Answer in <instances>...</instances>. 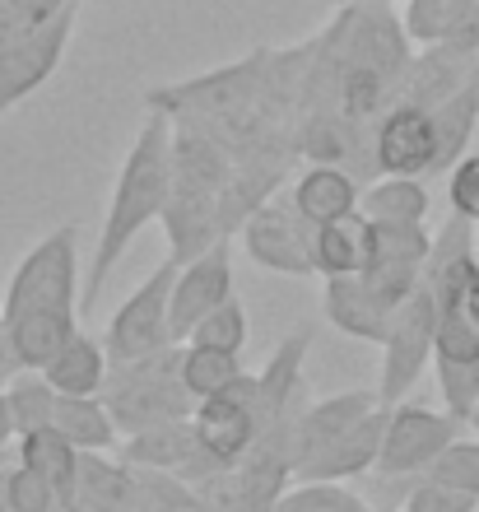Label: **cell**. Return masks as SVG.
<instances>
[{
    "label": "cell",
    "mask_w": 479,
    "mask_h": 512,
    "mask_svg": "<svg viewBox=\"0 0 479 512\" xmlns=\"http://www.w3.org/2000/svg\"><path fill=\"white\" fill-rule=\"evenodd\" d=\"M5 350L0 373H28L42 368L66 345L80 322V233L61 224L19 261L10 289H5Z\"/></svg>",
    "instance_id": "6da1fadb"
},
{
    "label": "cell",
    "mask_w": 479,
    "mask_h": 512,
    "mask_svg": "<svg viewBox=\"0 0 479 512\" xmlns=\"http://www.w3.org/2000/svg\"><path fill=\"white\" fill-rule=\"evenodd\" d=\"M168 177H173V122H168L163 112H149L140 135H135L131 154L121 163L117 187H112V205H107V219H103V229H98L94 256H89V270H84L80 312L98 308V298H103L107 280L117 275L121 256L131 252L135 238L163 215Z\"/></svg>",
    "instance_id": "7a4b0ae2"
},
{
    "label": "cell",
    "mask_w": 479,
    "mask_h": 512,
    "mask_svg": "<svg viewBox=\"0 0 479 512\" xmlns=\"http://www.w3.org/2000/svg\"><path fill=\"white\" fill-rule=\"evenodd\" d=\"M233 173V154L224 145H214L210 135L173 126V177H168V201H163V229H168V247L173 261H191V256L210 252L224 238V187Z\"/></svg>",
    "instance_id": "3957f363"
},
{
    "label": "cell",
    "mask_w": 479,
    "mask_h": 512,
    "mask_svg": "<svg viewBox=\"0 0 479 512\" xmlns=\"http://www.w3.org/2000/svg\"><path fill=\"white\" fill-rule=\"evenodd\" d=\"M103 401L121 433L191 419L196 415V396L182 382V345H168V350L135 359V364H112L107 368Z\"/></svg>",
    "instance_id": "277c9868"
},
{
    "label": "cell",
    "mask_w": 479,
    "mask_h": 512,
    "mask_svg": "<svg viewBox=\"0 0 479 512\" xmlns=\"http://www.w3.org/2000/svg\"><path fill=\"white\" fill-rule=\"evenodd\" d=\"M438 350V298L428 284H419L391 317V331L382 340V373H377V401L400 405L424 378Z\"/></svg>",
    "instance_id": "5b68a950"
},
{
    "label": "cell",
    "mask_w": 479,
    "mask_h": 512,
    "mask_svg": "<svg viewBox=\"0 0 479 512\" xmlns=\"http://www.w3.org/2000/svg\"><path fill=\"white\" fill-rule=\"evenodd\" d=\"M173 275H177V261L168 256V261L154 266V275H145V280L131 289V298L112 312V322H107V331H103V350L112 364H135V359H149V354L177 345L173 317H168Z\"/></svg>",
    "instance_id": "8992f818"
},
{
    "label": "cell",
    "mask_w": 479,
    "mask_h": 512,
    "mask_svg": "<svg viewBox=\"0 0 479 512\" xmlns=\"http://www.w3.org/2000/svg\"><path fill=\"white\" fill-rule=\"evenodd\" d=\"M242 243H247V256L261 270L293 275V280L317 275V224H307L289 191L266 201L242 224Z\"/></svg>",
    "instance_id": "52a82bcc"
},
{
    "label": "cell",
    "mask_w": 479,
    "mask_h": 512,
    "mask_svg": "<svg viewBox=\"0 0 479 512\" xmlns=\"http://www.w3.org/2000/svg\"><path fill=\"white\" fill-rule=\"evenodd\" d=\"M75 14L80 10L70 5V10H61L56 19L28 28V33H19L14 42L0 47V117L10 108H19L28 94H38L42 84L56 75L70 33H75Z\"/></svg>",
    "instance_id": "ba28073f"
},
{
    "label": "cell",
    "mask_w": 479,
    "mask_h": 512,
    "mask_svg": "<svg viewBox=\"0 0 479 512\" xmlns=\"http://www.w3.org/2000/svg\"><path fill=\"white\" fill-rule=\"evenodd\" d=\"M461 438V419L456 415H438L424 405L400 401L386 415V433H382V452H377L373 471L386 475H424L447 447Z\"/></svg>",
    "instance_id": "9c48e42d"
},
{
    "label": "cell",
    "mask_w": 479,
    "mask_h": 512,
    "mask_svg": "<svg viewBox=\"0 0 479 512\" xmlns=\"http://www.w3.org/2000/svg\"><path fill=\"white\" fill-rule=\"evenodd\" d=\"M191 429H196L200 452L219 466H238L252 443L261 438V419H256V378L242 373L224 396H210V401L196 405L191 415Z\"/></svg>",
    "instance_id": "30bf717a"
},
{
    "label": "cell",
    "mask_w": 479,
    "mask_h": 512,
    "mask_svg": "<svg viewBox=\"0 0 479 512\" xmlns=\"http://www.w3.org/2000/svg\"><path fill=\"white\" fill-rule=\"evenodd\" d=\"M224 298H233V252L228 243H214L210 252L182 261L173 275V303H168V317H173V340L187 345V336L196 331V322L205 312H214Z\"/></svg>",
    "instance_id": "8fae6325"
},
{
    "label": "cell",
    "mask_w": 479,
    "mask_h": 512,
    "mask_svg": "<svg viewBox=\"0 0 479 512\" xmlns=\"http://www.w3.org/2000/svg\"><path fill=\"white\" fill-rule=\"evenodd\" d=\"M377 177H433L438 159V135H433V112L414 103H391L377 122Z\"/></svg>",
    "instance_id": "7c38bea8"
},
{
    "label": "cell",
    "mask_w": 479,
    "mask_h": 512,
    "mask_svg": "<svg viewBox=\"0 0 479 512\" xmlns=\"http://www.w3.org/2000/svg\"><path fill=\"white\" fill-rule=\"evenodd\" d=\"M479 75V47H424V52L410 61L405 80L396 89V103H414V108H442L452 94H461L470 80Z\"/></svg>",
    "instance_id": "4fadbf2b"
},
{
    "label": "cell",
    "mask_w": 479,
    "mask_h": 512,
    "mask_svg": "<svg viewBox=\"0 0 479 512\" xmlns=\"http://www.w3.org/2000/svg\"><path fill=\"white\" fill-rule=\"evenodd\" d=\"M386 415L391 405H373L359 424H349L335 443H326L321 452L293 471V480H354V475H368L377 466V452H382V433H386Z\"/></svg>",
    "instance_id": "5bb4252c"
},
{
    "label": "cell",
    "mask_w": 479,
    "mask_h": 512,
    "mask_svg": "<svg viewBox=\"0 0 479 512\" xmlns=\"http://www.w3.org/2000/svg\"><path fill=\"white\" fill-rule=\"evenodd\" d=\"M321 312H326V322L335 331L368 340V345H382L386 331H391V317H396V308L363 280V270L359 275H331L326 294H321Z\"/></svg>",
    "instance_id": "9a60e30c"
},
{
    "label": "cell",
    "mask_w": 479,
    "mask_h": 512,
    "mask_svg": "<svg viewBox=\"0 0 479 512\" xmlns=\"http://www.w3.org/2000/svg\"><path fill=\"white\" fill-rule=\"evenodd\" d=\"M293 205L303 210L307 224H331V219L340 215H354L363 201V182L349 168H340V163H307L303 173L293 177L289 187Z\"/></svg>",
    "instance_id": "2e32d148"
},
{
    "label": "cell",
    "mask_w": 479,
    "mask_h": 512,
    "mask_svg": "<svg viewBox=\"0 0 479 512\" xmlns=\"http://www.w3.org/2000/svg\"><path fill=\"white\" fill-rule=\"evenodd\" d=\"M400 24L419 47H479V0H405Z\"/></svg>",
    "instance_id": "e0dca14e"
},
{
    "label": "cell",
    "mask_w": 479,
    "mask_h": 512,
    "mask_svg": "<svg viewBox=\"0 0 479 512\" xmlns=\"http://www.w3.org/2000/svg\"><path fill=\"white\" fill-rule=\"evenodd\" d=\"M19 466L47 480L61 512H80V447L75 443H66L56 429L19 433Z\"/></svg>",
    "instance_id": "ac0fdd59"
},
{
    "label": "cell",
    "mask_w": 479,
    "mask_h": 512,
    "mask_svg": "<svg viewBox=\"0 0 479 512\" xmlns=\"http://www.w3.org/2000/svg\"><path fill=\"white\" fill-rule=\"evenodd\" d=\"M196 457H200V443H196L191 419H173V424H154V429L126 433V443H121V461L135 466V471L182 475Z\"/></svg>",
    "instance_id": "d6986e66"
},
{
    "label": "cell",
    "mask_w": 479,
    "mask_h": 512,
    "mask_svg": "<svg viewBox=\"0 0 479 512\" xmlns=\"http://www.w3.org/2000/svg\"><path fill=\"white\" fill-rule=\"evenodd\" d=\"M377 401V391H345V396H326V401H312L307 415L298 419V438H293V471L303 466L312 452H321L326 443H335L349 424H359Z\"/></svg>",
    "instance_id": "ffe728a7"
},
{
    "label": "cell",
    "mask_w": 479,
    "mask_h": 512,
    "mask_svg": "<svg viewBox=\"0 0 479 512\" xmlns=\"http://www.w3.org/2000/svg\"><path fill=\"white\" fill-rule=\"evenodd\" d=\"M107 368H112V359H107L103 340H89L84 331H75L38 373L52 382L61 396H103Z\"/></svg>",
    "instance_id": "44dd1931"
},
{
    "label": "cell",
    "mask_w": 479,
    "mask_h": 512,
    "mask_svg": "<svg viewBox=\"0 0 479 512\" xmlns=\"http://www.w3.org/2000/svg\"><path fill=\"white\" fill-rule=\"evenodd\" d=\"M373 261V219L354 210L317 229V275H359Z\"/></svg>",
    "instance_id": "7402d4cb"
},
{
    "label": "cell",
    "mask_w": 479,
    "mask_h": 512,
    "mask_svg": "<svg viewBox=\"0 0 479 512\" xmlns=\"http://www.w3.org/2000/svg\"><path fill=\"white\" fill-rule=\"evenodd\" d=\"M135 466L103 452H80V512H131Z\"/></svg>",
    "instance_id": "603a6c76"
},
{
    "label": "cell",
    "mask_w": 479,
    "mask_h": 512,
    "mask_svg": "<svg viewBox=\"0 0 479 512\" xmlns=\"http://www.w3.org/2000/svg\"><path fill=\"white\" fill-rule=\"evenodd\" d=\"M52 429L80 452H107V447H117L121 433L103 396H56Z\"/></svg>",
    "instance_id": "cb8c5ba5"
},
{
    "label": "cell",
    "mask_w": 479,
    "mask_h": 512,
    "mask_svg": "<svg viewBox=\"0 0 479 512\" xmlns=\"http://www.w3.org/2000/svg\"><path fill=\"white\" fill-rule=\"evenodd\" d=\"M359 210L373 224H424L428 219V187L424 177H373L363 187Z\"/></svg>",
    "instance_id": "d4e9b609"
},
{
    "label": "cell",
    "mask_w": 479,
    "mask_h": 512,
    "mask_svg": "<svg viewBox=\"0 0 479 512\" xmlns=\"http://www.w3.org/2000/svg\"><path fill=\"white\" fill-rule=\"evenodd\" d=\"M242 373H247V368H242V354L210 350V345H182V382H187V391L196 396V405L210 401V396H224Z\"/></svg>",
    "instance_id": "484cf974"
},
{
    "label": "cell",
    "mask_w": 479,
    "mask_h": 512,
    "mask_svg": "<svg viewBox=\"0 0 479 512\" xmlns=\"http://www.w3.org/2000/svg\"><path fill=\"white\" fill-rule=\"evenodd\" d=\"M5 396H10V415H14V429H19V433L52 429L56 396H61V391H56L52 382L42 378L38 368H28V373H14V382L5 387Z\"/></svg>",
    "instance_id": "4316f807"
},
{
    "label": "cell",
    "mask_w": 479,
    "mask_h": 512,
    "mask_svg": "<svg viewBox=\"0 0 479 512\" xmlns=\"http://www.w3.org/2000/svg\"><path fill=\"white\" fill-rule=\"evenodd\" d=\"M433 233L424 224H373V261L368 266H405L424 270Z\"/></svg>",
    "instance_id": "83f0119b"
},
{
    "label": "cell",
    "mask_w": 479,
    "mask_h": 512,
    "mask_svg": "<svg viewBox=\"0 0 479 512\" xmlns=\"http://www.w3.org/2000/svg\"><path fill=\"white\" fill-rule=\"evenodd\" d=\"M270 512H368V499L340 480H298V489L280 494Z\"/></svg>",
    "instance_id": "f1b7e54d"
},
{
    "label": "cell",
    "mask_w": 479,
    "mask_h": 512,
    "mask_svg": "<svg viewBox=\"0 0 479 512\" xmlns=\"http://www.w3.org/2000/svg\"><path fill=\"white\" fill-rule=\"evenodd\" d=\"M187 345H210V350H233L242 354L247 345V308L238 298H224L214 312H205L196 322V331L187 336Z\"/></svg>",
    "instance_id": "f546056e"
},
{
    "label": "cell",
    "mask_w": 479,
    "mask_h": 512,
    "mask_svg": "<svg viewBox=\"0 0 479 512\" xmlns=\"http://www.w3.org/2000/svg\"><path fill=\"white\" fill-rule=\"evenodd\" d=\"M424 475H433V480H442V485H452V489H466V494L479 499V433L475 438H456Z\"/></svg>",
    "instance_id": "4dcf8cb0"
},
{
    "label": "cell",
    "mask_w": 479,
    "mask_h": 512,
    "mask_svg": "<svg viewBox=\"0 0 479 512\" xmlns=\"http://www.w3.org/2000/svg\"><path fill=\"white\" fill-rule=\"evenodd\" d=\"M475 503L479 499L466 494V489H452V485H442V480H433V475H419L400 512H475Z\"/></svg>",
    "instance_id": "1f68e13d"
},
{
    "label": "cell",
    "mask_w": 479,
    "mask_h": 512,
    "mask_svg": "<svg viewBox=\"0 0 479 512\" xmlns=\"http://www.w3.org/2000/svg\"><path fill=\"white\" fill-rule=\"evenodd\" d=\"M447 177H452V191H447L452 196V215L470 219L479 229V154H466Z\"/></svg>",
    "instance_id": "d6a6232c"
},
{
    "label": "cell",
    "mask_w": 479,
    "mask_h": 512,
    "mask_svg": "<svg viewBox=\"0 0 479 512\" xmlns=\"http://www.w3.org/2000/svg\"><path fill=\"white\" fill-rule=\"evenodd\" d=\"M19 19H24V28H38V24H47V19H56L61 10H70L75 0H5Z\"/></svg>",
    "instance_id": "836d02e7"
},
{
    "label": "cell",
    "mask_w": 479,
    "mask_h": 512,
    "mask_svg": "<svg viewBox=\"0 0 479 512\" xmlns=\"http://www.w3.org/2000/svg\"><path fill=\"white\" fill-rule=\"evenodd\" d=\"M19 33H28V28H24V19H19V14H14L10 5L0 0V47H5V42H14V38H19Z\"/></svg>",
    "instance_id": "e575fe53"
},
{
    "label": "cell",
    "mask_w": 479,
    "mask_h": 512,
    "mask_svg": "<svg viewBox=\"0 0 479 512\" xmlns=\"http://www.w3.org/2000/svg\"><path fill=\"white\" fill-rule=\"evenodd\" d=\"M10 438H19V429H14V415H10V396L0 391V447L10 443Z\"/></svg>",
    "instance_id": "d590c367"
},
{
    "label": "cell",
    "mask_w": 479,
    "mask_h": 512,
    "mask_svg": "<svg viewBox=\"0 0 479 512\" xmlns=\"http://www.w3.org/2000/svg\"><path fill=\"white\" fill-rule=\"evenodd\" d=\"M0 512H19L10 503V489H5V466H0Z\"/></svg>",
    "instance_id": "8d00e7d4"
},
{
    "label": "cell",
    "mask_w": 479,
    "mask_h": 512,
    "mask_svg": "<svg viewBox=\"0 0 479 512\" xmlns=\"http://www.w3.org/2000/svg\"><path fill=\"white\" fill-rule=\"evenodd\" d=\"M326 5H335V10H340V5H373V0H326Z\"/></svg>",
    "instance_id": "74e56055"
},
{
    "label": "cell",
    "mask_w": 479,
    "mask_h": 512,
    "mask_svg": "<svg viewBox=\"0 0 479 512\" xmlns=\"http://www.w3.org/2000/svg\"><path fill=\"white\" fill-rule=\"evenodd\" d=\"M0 350H5V312H0Z\"/></svg>",
    "instance_id": "f35d334b"
},
{
    "label": "cell",
    "mask_w": 479,
    "mask_h": 512,
    "mask_svg": "<svg viewBox=\"0 0 479 512\" xmlns=\"http://www.w3.org/2000/svg\"><path fill=\"white\" fill-rule=\"evenodd\" d=\"M470 429H475V433H479V405H475V415H470Z\"/></svg>",
    "instance_id": "ab89813d"
},
{
    "label": "cell",
    "mask_w": 479,
    "mask_h": 512,
    "mask_svg": "<svg viewBox=\"0 0 479 512\" xmlns=\"http://www.w3.org/2000/svg\"><path fill=\"white\" fill-rule=\"evenodd\" d=\"M368 512H377V508H368Z\"/></svg>",
    "instance_id": "60d3db41"
}]
</instances>
